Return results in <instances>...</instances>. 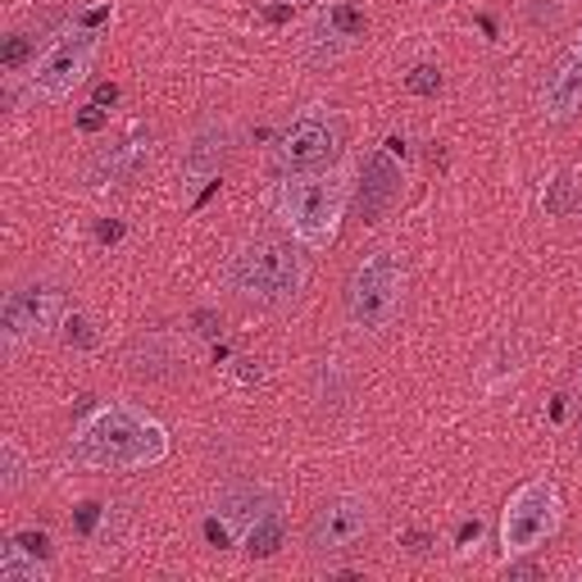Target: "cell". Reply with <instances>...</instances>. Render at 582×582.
<instances>
[{
	"mask_svg": "<svg viewBox=\"0 0 582 582\" xmlns=\"http://www.w3.org/2000/svg\"><path fill=\"white\" fill-rule=\"evenodd\" d=\"M123 232H128V228H123V219H101V224H96V241H101V246H118Z\"/></svg>",
	"mask_w": 582,
	"mask_h": 582,
	"instance_id": "cell-27",
	"label": "cell"
},
{
	"mask_svg": "<svg viewBox=\"0 0 582 582\" xmlns=\"http://www.w3.org/2000/svg\"><path fill=\"white\" fill-rule=\"evenodd\" d=\"M342 150V118L332 105H305L287 128L273 137L269 164L278 178H297V174H319L328 169Z\"/></svg>",
	"mask_w": 582,
	"mask_h": 582,
	"instance_id": "cell-6",
	"label": "cell"
},
{
	"mask_svg": "<svg viewBox=\"0 0 582 582\" xmlns=\"http://www.w3.org/2000/svg\"><path fill=\"white\" fill-rule=\"evenodd\" d=\"M232 146V128L224 118H205L200 128L187 137L183 146V159H178V178H183V191H196V187H215L219 169H224V155Z\"/></svg>",
	"mask_w": 582,
	"mask_h": 582,
	"instance_id": "cell-10",
	"label": "cell"
},
{
	"mask_svg": "<svg viewBox=\"0 0 582 582\" xmlns=\"http://www.w3.org/2000/svg\"><path fill=\"white\" fill-rule=\"evenodd\" d=\"M405 287H409V273H405V260L396 251H368L351 269L346 291H342L346 323L360 332V337H383L405 305Z\"/></svg>",
	"mask_w": 582,
	"mask_h": 582,
	"instance_id": "cell-4",
	"label": "cell"
},
{
	"mask_svg": "<svg viewBox=\"0 0 582 582\" xmlns=\"http://www.w3.org/2000/svg\"><path fill=\"white\" fill-rule=\"evenodd\" d=\"M0 64H6V73H28L37 64V37L32 32H10L6 46H0Z\"/></svg>",
	"mask_w": 582,
	"mask_h": 582,
	"instance_id": "cell-19",
	"label": "cell"
},
{
	"mask_svg": "<svg viewBox=\"0 0 582 582\" xmlns=\"http://www.w3.org/2000/svg\"><path fill=\"white\" fill-rule=\"evenodd\" d=\"M64 319H69V301L60 282H46V278L19 282L0 301V346L23 351L32 342H46L55 328H64Z\"/></svg>",
	"mask_w": 582,
	"mask_h": 582,
	"instance_id": "cell-7",
	"label": "cell"
},
{
	"mask_svg": "<svg viewBox=\"0 0 582 582\" xmlns=\"http://www.w3.org/2000/svg\"><path fill=\"white\" fill-rule=\"evenodd\" d=\"M405 547H409L414 555H424V551H428V532H409V537H405Z\"/></svg>",
	"mask_w": 582,
	"mask_h": 582,
	"instance_id": "cell-30",
	"label": "cell"
},
{
	"mask_svg": "<svg viewBox=\"0 0 582 582\" xmlns=\"http://www.w3.org/2000/svg\"><path fill=\"white\" fill-rule=\"evenodd\" d=\"M578 51H582V37H578Z\"/></svg>",
	"mask_w": 582,
	"mask_h": 582,
	"instance_id": "cell-32",
	"label": "cell"
},
{
	"mask_svg": "<svg viewBox=\"0 0 582 582\" xmlns=\"http://www.w3.org/2000/svg\"><path fill=\"white\" fill-rule=\"evenodd\" d=\"M101 337H96V328H92V319L87 314H69L64 319V346H73V351H92Z\"/></svg>",
	"mask_w": 582,
	"mask_h": 582,
	"instance_id": "cell-22",
	"label": "cell"
},
{
	"mask_svg": "<svg viewBox=\"0 0 582 582\" xmlns=\"http://www.w3.org/2000/svg\"><path fill=\"white\" fill-rule=\"evenodd\" d=\"M578 396H582V368H578Z\"/></svg>",
	"mask_w": 582,
	"mask_h": 582,
	"instance_id": "cell-31",
	"label": "cell"
},
{
	"mask_svg": "<svg viewBox=\"0 0 582 582\" xmlns=\"http://www.w3.org/2000/svg\"><path fill=\"white\" fill-rule=\"evenodd\" d=\"M273 506H282L278 501V491H269V487H260V482H232V487H224V496H219V515L237 528V532H246V523H256L264 510H273Z\"/></svg>",
	"mask_w": 582,
	"mask_h": 582,
	"instance_id": "cell-15",
	"label": "cell"
},
{
	"mask_svg": "<svg viewBox=\"0 0 582 582\" xmlns=\"http://www.w3.org/2000/svg\"><path fill=\"white\" fill-rule=\"evenodd\" d=\"M96 55H101V32L96 28H82V23L64 28L51 46L37 55V64L28 69V92L37 101H64V96H73V87L87 82Z\"/></svg>",
	"mask_w": 582,
	"mask_h": 582,
	"instance_id": "cell-8",
	"label": "cell"
},
{
	"mask_svg": "<svg viewBox=\"0 0 582 582\" xmlns=\"http://www.w3.org/2000/svg\"><path fill=\"white\" fill-rule=\"evenodd\" d=\"M92 101H96V105H118V87H114V82H101Z\"/></svg>",
	"mask_w": 582,
	"mask_h": 582,
	"instance_id": "cell-29",
	"label": "cell"
},
{
	"mask_svg": "<svg viewBox=\"0 0 582 582\" xmlns=\"http://www.w3.org/2000/svg\"><path fill=\"white\" fill-rule=\"evenodd\" d=\"M478 537H482V523H478V519H474V523H460V532H455V547L469 551V547L478 542Z\"/></svg>",
	"mask_w": 582,
	"mask_h": 582,
	"instance_id": "cell-28",
	"label": "cell"
},
{
	"mask_svg": "<svg viewBox=\"0 0 582 582\" xmlns=\"http://www.w3.org/2000/svg\"><path fill=\"white\" fill-rule=\"evenodd\" d=\"M582 114V51L573 46L569 55L555 60V69L542 82V118L547 123H569Z\"/></svg>",
	"mask_w": 582,
	"mask_h": 582,
	"instance_id": "cell-14",
	"label": "cell"
},
{
	"mask_svg": "<svg viewBox=\"0 0 582 582\" xmlns=\"http://www.w3.org/2000/svg\"><path fill=\"white\" fill-rule=\"evenodd\" d=\"M14 542H19V547H28V551H32V555H41V560L51 555V537L41 532V528H23V532H14Z\"/></svg>",
	"mask_w": 582,
	"mask_h": 582,
	"instance_id": "cell-26",
	"label": "cell"
},
{
	"mask_svg": "<svg viewBox=\"0 0 582 582\" xmlns=\"http://www.w3.org/2000/svg\"><path fill=\"white\" fill-rule=\"evenodd\" d=\"M328 23H332V32H337L342 41H355L360 32H364V14L355 10V6H342V0H337V6H328V14H323Z\"/></svg>",
	"mask_w": 582,
	"mask_h": 582,
	"instance_id": "cell-20",
	"label": "cell"
},
{
	"mask_svg": "<svg viewBox=\"0 0 582 582\" xmlns=\"http://www.w3.org/2000/svg\"><path fill=\"white\" fill-rule=\"evenodd\" d=\"M282 532H287V523H282V506H273V510H264L256 523H246V532H241V551H246V560H269V555H278L282 551Z\"/></svg>",
	"mask_w": 582,
	"mask_h": 582,
	"instance_id": "cell-16",
	"label": "cell"
},
{
	"mask_svg": "<svg viewBox=\"0 0 582 582\" xmlns=\"http://www.w3.org/2000/svg\"><path fill=\"white\" fill-rule=\"evenodd\" d=\"M187 328L196 332L200 342H219V332H224V314H219L215 305H200V310H191Z\"/></svg>",
	"mask_w": 582,
	"mask_h": 582,
	"instance_id": "cell-24",
	"label": "cell"
},
{
	"mask_svg": "<svg viewBox=\"0 0 582 582\" xmlns=\"http://www.w3.org/2000/svg\"><path fill=\"white\" fill-rule=\"evenodd\" d=\"M542 210H547L551 219H564V215L573 210V183H569L564 174L547 183V191H542Z\"/></svg>",
	"mask_w": 582,
	"mask_h": 582,
	"instance_id": "cell-21",
	"label": "cell"
},
{
	"mask_svg": "<svg viewBox=\"0 0 582 582\" xmlns=\"http://www.w3.org/2000/svg\"><path fill=\"white\" fill-rule=\"evenodd\" d=\"M73 123H77L82 133H101V128H110V110L92 101V105H82V110L73 114Z\"/></svg>",
	"mask_w": 582,
	"mask_h": 582,
	"instance_id": "cell-25",
	"label": "cell"
},
{
	"mask_svg": "<svg viewBox=\"0 0 582 582\" xmlns=\"http://www.w3.org/2000/svg\"><path fill=\"white\" fill-rule=\"evenodd\" d=\"M368 532H373V501L360 491H337L314 510L305 528V547L314 560H337L355 551Z\"/></svg>",
	"mask_w": 582,
	"mask_h": 582,
	"instance_id": "cell-9",
	"label": "cell"
},
{
	"mask_svg": "<svg viewBox=\"0 0 582 582\" xmlns=\"http://www.w3.org/2000/svg\"><path fill=\"white\" fill-rule=\"evenodd\" d=\"M146 159H150V128H146V123H133L128 137L92 159V187H123V183H133Z\"/></svg>",
	"mask_w": 582,
	"mask_h": 582,
	"instance_id": "cell-12",
	"label": "cell"
},
{
	"mask_svg": "<svg viewBox=\"0 0 582 582\" xmlns=\"http://www.w3.org/2000/svg\"><path fill=\"white\" fill-rule=\"evenodd\" d=\"M51 569L41 555H32L28 547H19L14 537L6 542V551H0V582H46Z\"/></svg>",
	"mask_w": 582,
	"mask_h": 582,
	"instance_id": "cell-17",
	"label": "cell"
},
{
	"mask_svg": "<svg viewBox=\"0 0 582 582\" xmlns=\"http://www.w3.org/2000/svg\"><path fill=\"white\" fill-rule=\"evenodd\" d=\"M564 528V496L551 478H528L501 510V560L542 551Z\"/></svg>",
	"mask_w": 582,
	"mask_h": 582,
	"instance_id": "cell-5",
	"label": "cell"
},
{
	"mask_svg": "<svg viewBox=\"0 0 582 582\" xmlns=\"http://www.w3.org/2000/svg\"><path fill=\"white\" fill-rule=\"evenodd\" d=\"M405 92H414V96H437V92H441V69H437V64H414V69L405 73Z\"/></svg>",
	"mask_w": 582,
	"mask_h": 582,
	"instance_id": "cell-23",
	"label": "cell"
},
{
	"mask_svg": "<svg viewBox=\"0 0 582 582\" xmlns=\"http://www.w3.org/2000/svg\"><path fill=\"white\" fill-rule=\"evenodd\" d=\"M305 246L282 241V237H251L241 241L224 264V287L237 301L260 305V310H282L297 305L310 282V260L301 256Z\"/></svg>",
	"mask_w": 582,
	"mask_h": 582,
	"instance_id": "cell-3",
	"label": "cell"
},
{
	"mask_svg": "<svg viewBox=\"0 0 582 582\" xmlns=\"http://www.w3.org/2000/svg\"><path fill=\"white\" fill-rule=\"evenodd\" d=\"M187 368V346H178L174 332H146L128 351V373L146 383H169Z\"/></svg>",
	"mask_w": 582,
	"mask_h": 582,
	"instance_id": "cell-13",
	"label": "cell"
},
{
	"mask_svg": "<svg viewBox=\"0 0 582 582\" xmlns=\"http://www.w3.org/2000/svg\"><path fill=\"white\" fill-rule=\"evenodd\" d=\"M401 187H405V155L378 146L364 159V183H360V215H364V224H378L401 200Z\"/></svg>",
	"mask_w": 582,
	"mask_h": 582,
	"instance_id": "cell-11",
	"label": "cell"
},
{
	"mask_svg": "<svg viewBox=\"0 0 582 582\" xmlns=\"http://www.w3.org/2000/svg\"><path fill=\"white\" fill-rule=\"evenodd\" d=\"M355 164H328L319 174H297L282 178L273 196V215L282 232L305 246V251H328L342 232V219L351 210V191H355Z\"/></svg>",
	"mask_w": 582,
	"mask_h": 582,
	"instance_id": "cell-2",
	"label": "cell"
},
{
	"mask_svg": "<svg viewBox=\"0 0 582 582\" xmlns=\"http://www.w3.org/2000/svg\"><path fill=\"white\" fill-rule=\"evenodd\" d=\"M28 478H32L28 455L19 450V441H14V437H6V441H0V491L14 496V491H23V487H28Z\"/></svg>",
	"mask_w": 582,
	"mask_h": 582,
	"instance_id": "cell-18",
	"label": "cell"
},
{
	"mask_svg": "<svg viewBox=\"0 0 582 582\" xmlns=\"http://www.w3.org/2000/svg\"><path fill=\"white\" fill-rule=\"evenodd\" d=\"M69 460L92 474H133V469H155L169 460V428L155 414L110 401L96 405L69 437Z\"/></svg>",
	"mask_w": 582,
	"mask_h": 582,
	"instance_id": "cell-1",
	"label": "cell"
}]
</instances>
